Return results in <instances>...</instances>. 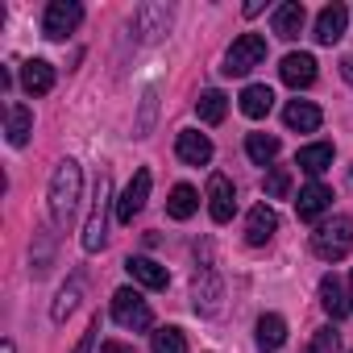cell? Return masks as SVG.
<instances>
[{
    "label": "cell",
    "mask_w": 353,
    "mask_h": 353,
    "mask_svg": "<svg viewBox=\"0 0 353 353\" xmlns=\"http://www.w3.org/2000/svg\"><path fill=\"white\" fill-rule=\"evenodd\" d=\"M79 192H83V170L75 158H63L54 166V179H50V221L63 229L75 221V208H79Z\"/></svg>",
    "instance_id": "cell-1"
},
{
    "label": "cell",
    "mask_w": 353,
    "mask_h": 353,
    "mask_svg": "<svg viewBox=\"0 0 353 353\" xmlns=\"http://www.w3.org/2000/svg\"><path fill=\"white\" fill-rule=\"evenodd\" d=\"M349 250H353V216H332V221L316 225L312 254L320 262H341V258H349Z\"/></svg>",
    "instance_id": "cell-2"
},
{
    "label": "cell",
    "mask_w": 353,
    "mask_h": 353,
    "mask_svg": "<svg viewBox=\"0 0 353 353\" xmlns=\"http://www.w3.org/2000/svg\"><path fill=\"white\" fill-rule=\"evenodd\" d=\"M108 204H112V179L100 174V179H96V196H92V216H88L83 237H79L88 254L104 250V241H108Z\"/></svg>",
    "instance_id": "cell-3"
},
{
    "label": "cell",
    "mask_w": 353,
    "mask_h": 353,
    "mask_svg": "<svg viewBox=\"0 0 353 353\" xmlns=\"http://www.w3.org/2000/svg\"><path fill=\"white\" fill-rule=\"evenodd\" d=\"M112 320H117L121 328H129V332L154 328V312H150V303H145L133 287H121V291L112 295Z\"/></svg>",
    "instance_id": "cell-4"
},
{
    "label": "cell",
    "mask_w": 353,
    "mask_h": 353,
    "mask_svg": "<svg viewBox=\"0 0 353 353\" xmlns=\"http://www.w3.org/2000/svg\"><path fill=\"white\" fill-rule=\"evenodd\" d=\"M266 63V38L262 34H241L233 46H229V54H225V75H250L254 67H262Z\"/></svg>",
    "instance_id": "cell-5"
},
{
    "label": "cell",
    "mask_w": 353,
    "mask_h": 353,
    "mask_svg": "<svg viewBox=\"0 0 353 353\" xmlns=\"http://www.w3.org/2000/svg\"><path fill=\"white\" fill-rule=\"evenodd\" d=\"M83 21V5H75V0H50L46 5V17H42V34L50 42H63L67 34H75Z\"/></svg>",
    "instance_id": "cell-6"
},
{
    "label": "cell",
    "mask_w": 353,
    "mask_h": 353,
    "mask_svg": "<svg viewBox=\"0 0 353 353\" xmlns=\"http://www.w3.org/2000/svg\"><path fill=\"white\" fill-rule=\"evenodd\" d=\"M150 183H154V174H150L145 166L129 179V188H125L121 200H117V221H121V225H133V216L145 208V200H150Z\"/></svg>",
    "instance_id": "cell-7"
},
{
    "label": "cell",
    "mask_w": 353,
    "mask_h": 353,
    "mask_svg": "<svg viewBox=\"0 0 353 353\" xmlns=\"http://www.w3.org/2000/svg\"><path fill=\"white\" fill-rule=\"evenodd\" d=\"M233 212H237V192H233V183H229V174L216 170L212 179H208V216H212L216 225H229Z\"/></svg>",
    "instance_id": "cell-8"
},
{
    "label": "cell",
    "mask_w": 353,
    "mask_h": 353,
    "mask_svg": "<svg viewBox=\"0 0 353 353\" xmlns=\"http://www.w3.org/2000/svg\"><path fill=\"white\" fill-rule=\"evenodd\" d=\"M221 295H225V287H221L216 270H212V266H204V270L196 274V287H192L196 312H200V316H216V312H221Z\"/></svg>",
    "instance_id": "cell-9"
},
{
    "label": "cell",
    "mask_w": 353,
    "mask_h": 353,
    "mask_svg": "<svg viewBox=\"0 0 353 353\" xmlns=\"http://www.w3.org/2000/svg\"><path fill=\"white\" fill-rule=\"evenodd\" d=\"M174 154H179V162H188V166H208L212 162V141L200 129H183L174 137Z\"/></svg>",
    "instance_id": "cell-10"
},
{
    "label": "cell",
    "mask_w": 353,
    "mask_h": 353,
    "mask_svg": "<svg viewBox=\"0 0 353 353\" xmlns=\"http://www.w3.org/2000/svg\"><path fill=\"white\" fill-rule=\"evenodd\" d=\"M345 26H349V9L345 5H324L320 9V17H316V42L320 46H332V42H341L345 38Z\"/></svg>",
    "instance_id": "cell-11"
},
{
    "label": "cell",
    "mask_w": 353,
    "mask_h": 353,
    "mask_svg": "<svg viewBox=\"0 0 353 353\" xmlns=\"http://www.w3.org/2000/svg\"><path fill=\"white\" fill-rule=\"evenodd\" d=\"M279 75H283V83L287 88H312L316 83V59L312 54H303V50H295V54H287L283 63H279Z\"/></svg>",
    "instance_id": "cell-12"
},
{
    "label": "cell",
    "mask_w": 353,
    "mask_h": 353,
    "mask_svg": "<svg viewBox=\"0 0 353 353\" xmlns=\"http://www.w3.org/2000/svg\"><path fill=\"white\" fill-rule=\"evenodd\" d=\"M274 233H279V212L270 204H254L250 216H245V241L250 245H266Z\"/></svg>",
    "instance_id": "cell-13"
},
{
    "label": "cell",
    "mask_w": 353,
    "mask_h": 353,
    "mask_svg": "<svg viewBox=\"0 0 353 353\" xmlns=\"http://www.w3.org/2000/svg\"><path fill=\"white\" fill-rule=\"evenodd\" d=\"M328 204H332V192H328L320 179H312L307 188H299L295 212H299V221H320V216L328 212Z\"/></svg>",
    "instance_id": "cell-14"
},
{
    "label": "cell",
    "mask_w": 353,
    "mask_h": 353,
    "mask_svg": "<svg viewBox=\"0 0 353 353\" xmlns=\"http://www.w3.org/2000/svg\"><path fill=\"white\" fill-rule=\"evenodd\" d=\"M283 121H287V129H295V133H316L320 121H324V112H320L312 100H291V104L283 108Z\"/></svg>",
    "instance_id": "cell-15"
},
{
    "label": "cell",
    "mask_w": 353,
    "mask_h": 353,
    "mask_svg": "<svg viewBox=\"0 0 353 353\" xmlns=\"http://www.w3.org/2000/svg\"><path fill=\"white\" fill-rule=\"evenodd\" d=\"M166 30H170V9L166 5H141L137 9V34L145 42H158Z\"/></svg>",
    "instance_id": "cell-16"
},
{
    "label": "cell",
    "mask_w": 353,
    "mask_h": 353,
    "mask_svg": "<svg viewBox=\"0 0 353 353\" xmlns=\"http://www.w3.org/2000/svg\"><path fill=\"white\" fill-rule=\"evenodd\" d=\"M5 133H9V145H17V150H21V145L30 141V133H34V112H30L26 104H17V100H13V104L5 108Z\"/></svg>",
    "instance_id": "cell-17"
},
{
    "label": "cell",
    "mask_w": 353,
    "mask_h": 353,
    "mask_svg": "<svg viewBox=\"0 0 353 353\" xmlns=\"http://www.w3.org/2000/svg\"><path fill=\"white\" fill-rule=\"evenodd\" d=\"M125 270H129V279H133V283H141V287H150V291H162V287L170 283L166 266H158L154 258H129V262H125Z\"/></svg>",
    "instance_id": "cell-18"
},
{
    "label": "cell",
    "mask_w": 353,
    "mask_h": 353,
    "mask_svg": "<svg viewBox=\"0 0 353 353\" xmlns=\"http://www.w3.org/2000/svg\"><path fill=\"white\" fill-rule=\"evenodd\" d=\"M303 21H307V9L299 5V0H287V5H279L274 9V34L279 38H299L303 34Z\"/></svg>",
    "instance_id": "cell-19"
},
{
    "label": "cell",
    "mask_w": 353,
    "mask_h": 353,
    "mask_svg": "<svg viewBox=\"0 0 353 353\" xmlns=\"http://www.w3.org/2000/svg\"><path fill=\"white\" fill-rule=\"evenodd\" d=\"M295 166L303 170V174H324L328 166H332V145L328 141H312V145H299V154H295Z\"/></svg>",
    "instance_id": "cell-20"
},
{
    "label": "cell",
    "mask_w": 353,
    "mask_h": 353,
    "mask_svg": "<svg viewBox=\"0 0 353 353\" xmlns=\"http://www.w3.org/2000/svg\"><path fill=\"white\" fill-rule=\"evenodd\" d=\"M21 88H26L30 96H46V92L54 88V67H50L46 59H30V63L21 67Z\"/></svg>",
    "instance_id": "cell-21"
},
{
    "label": "cell",
    "mask_w": 353,
    "mask_h": 353,
    "mask_svg": "<svg viewBox=\"0 0 353 353\" xmlns=\"http://www.w3.org/2000/svg\"><path fill=\"white\" fill-rule=\"evenodd\" d=\"M237 108H241L250 121H262V117L274 108V92H270L266 83H250V88L237 96Z\"/></svg>",
    "instance_id": "cell-22"
},
{
    "label": "cell",
    "mask_w": 353,
    "mask_h": 353,
    "mask_svg": "<svg viewBox=\"0 0 353 353\" xmlns=\"http://www.w3.org/2000/svg\"><path fill=\"white\" fill-rule=\"evenodd\" d=\"M320 307H324L332 320H345V316L353 312V307H349V295L341 291V279H336V274H324V279H320Z\"/></svg>",
    "instance_id": "cell-23"
},
{
    "label": "cell",
    "mask_w": 353,
    "mask_h": 353,
    "mask_svg": "<svg viewBox=\"0 0 353 353\" xmlns=\"http://www.w3.org/2000/svg\"><path fill=\"white\" fill-rule=\"evenodd\" d=\"M283 341H287V320L279 312H266L258 320V349L262 353H274V349H283Z\"/></svg>",
    "instance_id": "cell-24"
},
{
    "label": "cell",
    "mask_w": 353,
    "mask_h": 353,
    "mask_svg": "<svg viewBox=\"0 0 353 353\" xmlns=\"http://www.w3.org/2000/svg\"><path fill=\"white\" fill-rule=\"evenodd\" d=\"M196 208H200V196H196V188H192V183L170 188V200H166L170 221H192V216H196Z\"/></svg>",
    "instance_id": "cell-25"
},
{
    "label": "cell",
    "mask_w": 353,
    "mask_h": 353,
    "mask_svg": "<svg viewBox=\"0 0 353 353\" xmlns=\"http://www.w3.org/2000/svg\"><path fill=\"white\" fill-rule=\"evenodd\" d=\"M196 112H200V121H204V125H221V121H225V112H229V96H225V92H216V88H208V92L196 100Z\"/></svg>",
    "instance_id": "cell-26"
},
{
    "label": "cell",
    "mask_w": 353,
    "mask_h": 353,
    "mask_svg": "<svg viewBox=\"0 0 353 353\" xmlns=\"http://www.w3.org/2000/svg\"><path fill=\"white\" fill-rule=\"evenodd\" d=\"M245 154H250V162L270 166V162L279 158V137H274V133H250V137H245Z\"/></svg>",
    "instance_id": "cell-27"
},
{
    "label": "cell",
    "mask_w": 353,
    "mask_h": 353,
    "mask_svg": "<svg viewBox=\"0 0 353 353\" xmlns=\"http://www.w3.org/2000/svg\"><path fill=\"white\" fill-rule=\"evenodd\" d=\"M79 295H83V283L79 279H71L63 291H59V299H54V307H50V316L54 320H67L71 312H75V303H79Z\"/></svg>",
    "instance_id": "cell-28"
},
{
    "label": "cell",
    "mask_w": 353,
    "mask_h": 353,
    "mask_svg": "<svg viewBox=\"0 0 353 353\" xmlns=\"http://www.w3.org/2000/svg\"><path fill=\"white\" fill-rule=\"evenodd\" d=\"M262 188H266V200H287L291 196V170L287 166H270Z\"/></svg>",
    "instance_id": "cell-29"
},
{
    "label": "cell",
    "mask_w": 353,
    "mask_h": 353,
    "mask_svg": "<svg viewBox=\"0 0 353 353\" xmlns=\"http://www.w3.org/2000/svg\"><path fill=\"white\" fill-rule=\"evenodd\" d=\"M150 345H154V353H188V336L179 328H158Z\"/></svg>",
    "instance_id": "cell-30"
},
{
    "label": "cell",
    "mask_w": 353,
    "mask_h": 353,
    "mask_svg": "<svg viewBox=\"0 0 353 353\" xmlns=\"http://www.w3.org/2000/svg\"><path fill=\"white\" fill-rule=\"evenodd\" d=\"M341 349V336H336V328L332 324H324V328H316V336L307 341V349L303 353H336Z\"/></svg>",
    "instance_id": "cell-31"
},
{
    "label": "cell",
    "mask_w": 353,
    "mask_h": 353,
    "mask_svg": "<svg viewBox=\"0 0 353 353\" xmlns=\"http://www.w3.org/2000/svg\"><path fill=\"white\" fill-rule=\"evenodd\" d=\"M96 332H100V320H96V324H92V328H88V332L79 336V345H75L71 353H92V341H96Z\"/></svg>",
    "instance_id": "cell-32"
},
{
    "label": "cell",
    "mask_w": 353,
    "mask_h": 353,
    "mask_svg": "<svg viewBox=\"0 0 353 353\" xmlns=\"http://www.w3.org/2000/svg\"><path fill=\"white\" fill-rule=\"evenodd\" d=\"M341 79H345V83H353V54H345V59H341Z\"/></svg>",
    "instance_id": "cell-33"
},
{
    "label": "cell",
    "mask_w": 353,
    "mask_h": 353,
    "mask_svg": "<svg viewBox=\"0 0 353 353\" xmlns=\"http://www.w3.org/2000/svg\"><path fill=\"white\" fill-rule=\"evenodd\" d=\"M100 353H133V349H129V345H121V341H104V349H100Z\"/></svg>",
    "instance_id": "cell-34"
},
{
    "label": "cell",
    "mask_w": 353,
    "mask_h": 353,
    "mask_svg": "<svg viewBox=\"0 0 353 353\" xmlns=\"http://www.w3.org/2000/svg\"><path fill=\"white\" fill-rule=\"evenodd\" d=\"M0 353H17V349H13V341H5V345H0Z\"/></svg>",
    "instance_id": "cell-35"
},
{
    "label": "cell",
    "mask_w": 353,
    "mask_h": 353,
    "mask_svg": "<svg viewBox=\"0 0 353 353\" xmlns=\"http://www.w3.org/2000/svg\"><path fill=\"white\" fill-rule=\"evenodd\" d=\"M349 307H353V270H349Z\"/></svg>",
    "instance_id": "cell-36"
},
{
    "label": "cell",
    "mask_w": 353,
    "mask_h": 353,
    "mask_svg": "<svg viewBox=\"0 0 353 353\" xmlns=\"http://www.w3.org/2000/svg\"><path fill=\"white\" fill-rule=\"evenodd\" d=\"M349 179H353V170H349Z\"/></svg>",
    "instance_id": "cell-37"
},
{
    "label": "cell",
    "mask_w": 353,
    "mask_h": 353,
    "mask_svg": "<svg viewBox=\"0 0 353 353\" xmlns=\"http://www.w3.org/2000/svg\"><path fill=\"white\" fill-rule=\"evenodd\" d=\"M349 353H353V349H349Z\"/></svg>",
    "instance_id": "cell-38"
}]
</instances>
